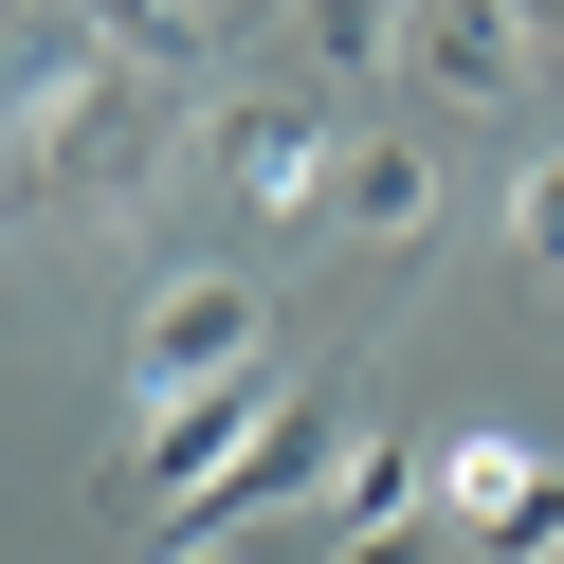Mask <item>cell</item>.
I'll use <instances>...</instances> for the list:
<instances>
[{"label": "cell", "instance_id": "8fae6325", "mask_svg": "<svg viewBox=\"0 0 564 564\" xmlns=\"http://www.w3.org/2000/svg\"><path fill=\"white\" fill-rule=\"evenodd\" d=\"M328 564H455V528H346Z\"/></svg>", "mask_w": 564, "mask_h": 564}, {"label": "cell", "instance_id": "3957f363", "mask_svg": "<svg viewBox=\"0 0 564 564\" xmlns=\"http://www.w3.org/2000/svg\"><path fill=\"white\" fill-rule=\"evenodd\" d=\"M273 401H292V382H219V401H147V437H128V510H164V528H183L200 491H219L237 455L273 437Z\"/></svg>", "mask_w": 564, "mask_h": 564}, {"label": "cell", "instance_id": "6da1fadb", "mask_svg": "<svg viewBox=\"0 0 564 564\" xmlns=\"http://www.w3.org/2000/svg\"><path fill=\"white\" fill-rule=\"evenodd\" d=\"M128 382H147V401L273 382V292H256V273H164V292H147V328H128Z\"/></svg>", "mask_w": 564, "mask_h": 564}, {"label": "cell", "instance_id": "5b68a950", "mask_svg": "<svg viewBox=\"0 0 564 564\" xmlns=\"http://www.w3.org/2000/svg\"><path fill=\"white\" fill-rule=\"evenodd\" d=\"M219 164H237V200H256V219H328V164H346V128L310 110V91H256V110L219 128Z\"/></svg>", "mask_w": 564, "mask_h": 564}, {"label": "cell", "instance_id": "7c38bea8", "mask_svg": "<svg viewBox=\"0 0 564 564\" xmlns=\"http://www.w3.org/2000/svg\"><path fill=\"white\" fill-rule=\"evenodd\" d=\"M147 564H237V546H219V528H164V546H147Z\"/></svg>", "mask_w": 564, "mask_h": 564}, {"label": "cell", "instance_id": "52a82bcc", "mask_svg": "<svg viewBox=\"0 0 564 564\" xmlns=\"http://www.w3.org/2000/svg\"><path fill=\"white\" fill-rule=\"evenodd\" d=\"M74 37L110 55V74H200V55H219V0H74Z\"/></svg>", "mask_w": 564, "mask_h": 564}, {"label": "cell", "instance_id": "9c48e42d", "mask_svg": "<svg viewBox=\"0 0 564 564\" xmlns=\"http://www.w3.org/2000/svg\"><path fill=\"white\" fill-rule=\"evenodd\" d=\"M510 256H528V292H564V147L510 164Z\"/></svg>", "mask_w": 564, "mask_h": 564}, {"label": "cell", "instance_id": "30bf717a", "mask_svg": "<svg viewBox=\"0 0 564 564\" xmlns=\"http://www.w3.org/2000/svg\"><path fill=\"white\" fill-rule=\"evenodd\" d=\"M401 19H419V0H310V55H328V74H382Z\"/></svg>", "mask_w": 564, "mask_h": 564}, {"label": "cell", "instance_id": "277c9868", "mask_svg": "<svg viewBox=\"0 0 564 564\" xmlns=\"http://www.w3.org/2000/svg\"><path fill=\"white\" fill-rule=\"evenodd\" d=\"M401 74L437 91V110H510V91H546V37H528L510 0H419V19H401Z\"/></svg>", "mask_w": 564, "mask_h": 564}, {"label": "cell", "instance_id": "4fadbf2b", "mask_svg": "<svg viewBox=\"0 0 564 564\" xmlns=\"http://www.w3.org/2000/svg\"><path fill=\"white\" fill-rule=\"evenodd\" d=\"M510 19H528V37H546V55H564V0H510Z\"/></svg>", "mask_w": 564, "mask_h": 564}, {"label": "cell", "instance_id": "ba28073f", "mask_svg": "<svg viewBox=\"0 0 564 564\" xmlns=\"http://www.w3.org/2000/svg\"><path fill=\"white\" fill-rule=\"evenodd\" d=\"M328 528H437V455H419V437H346Z\"/></svg>", "mask_w": 564, "mask_h": 564}, {"label": "cell", "instance_id": "7a4b0ae2", "mask_svg": "<svg viewBox=\"0 0 564 564\" xmlns=\"http://www.w3.org/2000/svg\"><path fill=\"white\" fill-rule=\"evenodd\" d=\"M437 528H455L474 564H564V455L455 437V455H437Z\"/></svg>", "mask_w": 564, "mask_h": 564}, {"label": "cell", "instance_id": "8992f818", "mask_svg": "<svg viewBox=\"0 0 564 564\" xmlns=\"http://www.w3.org/2000/svg\"><path fill=\"white\" fill-rule=\"evenodd\" d=\"M328 219L365 237V256H419V237H437V147H419V128H346Z\"/></svg>", "mask_w": 564, "mask_h": 564}]
</instances>
